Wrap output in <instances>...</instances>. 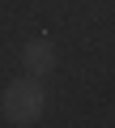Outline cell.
Masks as SVG:
<instances>
[{"instance_id":"cell-1","label":"cell","mask_w":115,"mask_h":128,"mask_svg":"<svg viewBox=\"0 0 115 128\" xmlns=\"http://www.w3.org/2000/svg\"><path fill=\"white\" fill-rule=\"evenodd\" d=\"M0 107H4V120L9 124H17V128H30V124H38L43 120V111H47V90L38 86V77H17V81H9L4 86V98H0Z\"/></svg>"},{"instance_id":"cell-2","label":"cell","mask_w":115,"mask_h":128,"mask_svg":"<svg viewBox=\"0 0 115 128\" xmlns=\"http://www.w3.org/2000/svg\"><path fill=\"white\" fill-rule=\"evenodd\" d=\"M21 68H26L30 77H47V73L55 68V47H51L47 38H30V43L21 47Z\"/></svg>"}]
</instances>
